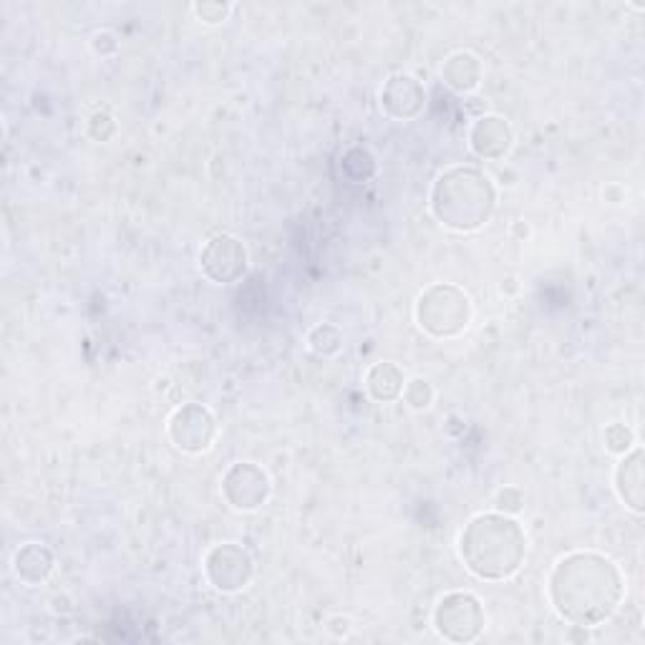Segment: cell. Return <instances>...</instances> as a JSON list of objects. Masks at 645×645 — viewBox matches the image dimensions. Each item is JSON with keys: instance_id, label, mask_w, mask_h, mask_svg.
I'll use <instances>...</instances> for the list:
<instances>
[{"instance_id": "obj_12", "label": "cell", "mask_w": 645, "mask_h": 645, "mask_svg": "<svg viewBox=\"0 0 645 645\" xmlns=\"http://www.w3.org/2000/svg\"><path fill=\"white\" fill-rule=\"evenodd\" d=\"M615 492L620 502L633 509L635 515H643L645 509V477H643V449L633 447L628 455H623L618 469H615Z\"/></svg>"}, {"instance_id": "obj_23", "label": "cell", "mask_w": 645, "mask_h": 645, "mask_svg": "<svg viewBox=\"0 0 645 645\" xmlns=\"http://www.w3.org/2000/svg\"><path fill=\"white\" fill-rule=\"evenodd\" d=\"M325 628H329V631L335 635V638H345V635L351 633L353 623H351L349 615H333V618L329 620V625H325Z\"/></svg>"}, {"instance_id": "obj_19", "label": "cell", "mask_w": 645, "mask_h": 645, "mask_svg": "<svg viewBox=\"0 0 645 645\" xmlns=\"http://www.w3.org/2000/svg\"><path fill=\"white\" fill-rule=\"evenodd\" d=\"M235 6L233 3H195L192 6V13H195L202 23L217 26L225 23L229 16H233Z\"/></svg>"}, {"instance_id": "obj_8", "label": "cell", "mask_w": 645, "mask_h": 645, "mask_svg": "<svg viewBox=\"0 0 645 645\" xmlns=\"http://www.w3.org/2000/svg\"><path fill=\"white\" fill-rule=\"evenodd\" d=\"M169 439L179 451L187 455H199L207 451L217 437V419L202 403H185L169 419Z\"/></svg>"}, {"instance_id": "obj_17", "label": "cell", "mask_w": 645, "mask_h": 645, "mask_svg": "<svg viewBox=\"0 0 645 645\" xmlns=\"http://www.w3.org/2000/svg\"><path fill=\"white\" fill-rule=\"evenodd\" d=\"M401 399L407 401V407L411 411H429L431 403H434V387H431L427 379L417 375V379L407 381Z\"/></svg>"}, {"instance_id": "obj_15", "label": "cell", "mask_w": 645, "mask_h": 645, "mask_svg": "<svg viewBox=\"0 0 645 645\" xmlns=\"http://www.w3.org/2000/svg\"><path fill=\"white\" fill-rule=\"evenodd\" d=\"M403 387H407V379H403V371L397 363L381 361L373 363L369 373H365V389H369L371 397L381 403L397 401L401 399Z\"/></svg>"}, {"instance_id": "obj_10", "label": "cell", "mask_w": 645, "mask_h": 645, "mask_svg": "<svg viewBox=\"0 0 645 645\" xmlns=\"http://www.w3.org/2000/svg\"><path fill=\"white\" fill-rule=\"evenodd\" d=\"M427 106V89L409 74H393L381 89V109L397 121H411Z\"/></svg>"}, {"instance_id": "obj_14", "label": "cell", "mask_w": 645, "mask_h": 645, "mask_svg": "<svg viewBox=\"0 0 645 645\" xmlns=\"http://www.w3.org/2000/svg\"><path fill=\"white\" fill-rule=\"evenodd\" d=\"M441 79L457 94H471L481 84V61L471 51H457L441 66Z\"/></svg>"}, {"instance_id": "obj_3", "label": "cell", "mask_w": 645, "mask_h": 645, "mask_svg": "<svg viewBox=\"0 0 645 645\" xmlns=\"http://www.w3.org/2000/svg\"><path fill=\"white\" fill-rule=\"evenodd\" d=\"M429 209L444 227L457 233H475L492 219L497 189L492 179L477 167H449L431 187Z\"/></svg>"}, {"instance_id": "obj_7", "label": "cell", "mask_w": 645, "mask_h": 645, "mask_svg": "<svg viewBox=\"0 0 645 645\" xmlns=\"http://www.w3.org/2000/svg\"><path fill=\"white\" fill-rule=\"evenodd\" d=\"M199 267L207 281L217 285L237 283L247 273V250L235 235H212L199 253Z\"/></svg>"}, {"instance_id": "obj_13", "label": "cell", "mask_w": 645, "mask_h": 645, "mask_svg": "<svg viewBox=\"0 0 645 645\" xmlns=\"http://www.w3.org/2000/svg\"><path fill=\"white\" fill-rule=\"evenodd\" d=\"M56 570V557L41 543H26L13 555V573L28 587L43 585Z\"/></svg>"}, {"instance_id": "obj_21", "label": "cell", "mask_w": 645, "mask_h": 645, "mask_svg": "<svg viewBox=\"0 0 645 645\" xmlns=\"http://www.w3.org/2000/svg\"><path fill=\"white\" fill-rule=\"evenodd\" d=\"M522 507H525V495L519 492L517 487H505L502 492L497 495V512L517 515Z\"/></svg>"}, {"instance_id": "obj_5", "label": "cell", "mask_w": 645, "mask_h": 645, "mask_svg": "<svg viewBox=\"0 0 645 645\" xmlns=\"http://www.w3.org/2000/svg\"><path fill=\"white\" fill-rule=\"evenodd\" d=\"M487 615L477 595L467 590L447 593L434 608V628L444 641L469 643L477 641L485 631Z\"/></svg>"}, {"instance_id": "obj_4", "label": "cell", "mask_w": 645, "mask_h": 645, "mask_svg": "<svg viewBox=\"0 0 645 645\" xmlns=\"http://www.w3.org/2000/svg\"><path fill=\"white\" fill-rule=\"evenodd\" d=\"M471 315L469 295L451 283L429 285L417 297V323L431 339H457L469 329Z\"/></svg>"}, {"instance_id": "obj_6", "label": "cell", "mask_w": 645, "mask_h": 645, "mask_svg": "<svg viewBox=\"0 0 645 645\" xmlns=\"http://www.w3.org/2000/svg\"><path fill=\"white\" fill-rule=\"evenodd\" d=\"M255 575L253 557L235 543L215 545L205 555V577L207 583L219 593L245 590Z\"/></svg>"}, {"instance_id": "obj_22", "label": "cell", "mask_w": 645, "mask_h": 645, "mask_svg": "<svg viewBox=\"0 0 645 645\" xmlns=\"http://www.w3.org/2000/svg\"><path fill=\"white\" fill-rule=\"evenodd\" d=\"M91 48L96 56H114L119 51V41L111 31H96L91 36Z\"/></svg>"}, {"instance_id": "obj_9", "label": "cell", "mask_w": 645, "mask_h": 645, "mask_svg": "<svg viewBox=\"0 0 645 645\" xmlns=\"http://www.w3.org/2000/svg\"><path fill=\"white\" fill-rule=\"evenodd\" d=\"M223 497L237 512H255L271 497V479L253 461H240L225 471Z\"/></svg>"}, {"instance_id": "obj_1", "label": "cell", "mask_w": 645, "mask_h": 645, "mask_svg": "<svg viewBox=\"0 0 645 645\" xmlns=\"http://www.w3.org/2000/svg\"><path fill=\"white\" fill-rule=\"evenodd\" d=\"M547 595L555 613L573 628H598L620 608L625 580L610 557L577 550L557 560L547 583Z\"/></svg>"}, {"instance_id": "obj_16", "label": "cell", "mask_w": 645, "mask_h": 645, "mask_svg": "<svg viewBox=\"0 0 645 645\" xmlns=\"http://www.w3.org/2000/svg\"><path fill=\"white\" fill-rule=\"evenodd\" d=\"M307 349L321 359H333L343 349V333L333 323H321L307 333Z\"/></svg>"}, {"instance_id": "obj_18", "label": "cell", "mask_w": 645, "mask_h": 645, "mask_svg": "<svg viewBox=\"0 0 645 645\" xmlns=\"http://www.w3.org/2000/svg\"><path fill=\"white\" fill-rule=\"evenodd\" d=\"M603 441H605V449H608L610 455L623 457L635 447V434H633V429L625 427V423H610V427L605 429Z\"/></svg>"}, {"instance_id": "obj_2", "label": "cell", "mask_w": 645, "mask_h": 645, "mask_svg": "<svg viewBox=\"0 0 645 645\" xmlns=\"http://www.w3.org/2000/svg\"><path fill=\"white\" fill-rule=\"evenodd\" d=\"M527 555V535L512 515L485 512L469 519L459 535V557L479 580H509Z\"/></svg>"}, {"instance_id": "obj_11", "label": "cell", "mask_w": 645, "mask_h": 645, "mask_svg": "<svg viewBox=\"0 0 645 645\" xmlns=\"http://www.w3.org/2000/svg\"><path fill=\"white\" fill-rule=\"evenodd\" d=\"M515 144V131L505 117L485 114L469 129V149L479 159H505Z\"/></svg>"}, {"instance_id": "obj_20", "label": "cell", "mask_w": 645, "mask_h": 645, "mask_svg": "<svg viewBox=\"0 0 645 645\" xmlns=\"http://www.w3.org/2000/svg\"><path fill=\"white\" fill-rule=\"evenodd\" d=\"M111 129H117V121H114V117H111L109 111L94 114L91 121H89V134L96 141H109L114 134H117V131H111Z\"/></svg>"}]
</instances>
